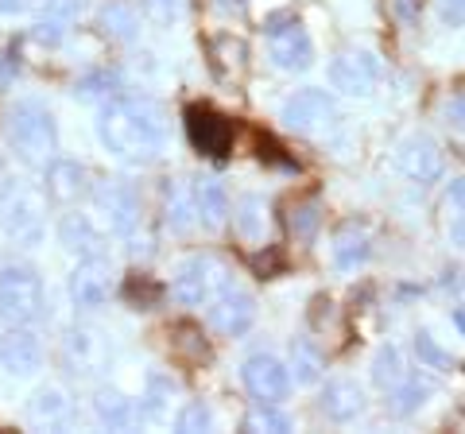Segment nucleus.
Masks as SVG:
<instances>
[{"label": "nucleus", "instance_id": "obj_30", "mask_svg": "<svg viewBox=\"0 0 465 434\" xmlns=\"http://www.w3.org/2000/svg\"><path fill=\"white\" fill-rule=\"evenodd\" d=\"M403 376H407V369H403V353L396 350V345H381V350H376V357H372V380L388 392V388H396Z\"/></svg>", "mask_w": 465, "mask_h": 434}, {"label": "nucleus", "instance_id": "obj_19", "mask_svg": "<svg viewBox=\"0 0 465 434\" xmlns=\"http://www.w3.org/2000/svg\"><path fill=\"white\" fill-rule=\"evenodd\" d=\"M318 408H322L330 423H353V419L365 415V392H361L353 380H330L322 388Z\"/></svg>", "mask_w": 465, "mask_h": 434}, {"label": "nucleus", "instance_id": "obj_37", "mask_svg": "<svg viewBox=\"0 0 465 434\" xmlns=\"http://www.w3.org/2000/svg\"><path fill=\"white\" fill-rule=\"evenodd\" d=\"M171 392H174L171 380H163L159 372H152V380H148V403H140V415H163Z\"/></svg>", "mask_w": 465, "mask_h": 434}, {"label": "nucleus", "instance_id": "obj_31", "mask_svg": "<svg viewBox=\"0 0 465 434\" xmlns=\"http://www.w3.org/2000/svg\"><path fill=\"white\" fill-rule=\"evenodd\" d=\"M171 350L186 357V360H210V345L202 338V330L191 326V322H179L171 330Z\"/></svg>", "mask_w": 465, "mask_h": 434}, {"label": "nucleus", "instance_id": "obj_3", "mask_svg": "<svg viewBox=\"0 0 465 434\" xmlns=\"http://www.w3.org/2000/svg\"><path fill=\"white\" fill-rule=\"evenodd\" d=\"M43 314V280L27 264H8L0 271V318L8 326H32Z\"/></svg>", "mask_w": 465, "mask_h": 434}, {"label": "nucleus", "instance_id": "obj_24", "mask_svg": "<svg viewBox=\"0 0 465 434\" xmlns=\"http://www.w3.org/2000/svg\"><path fill=\"white\" fill-rule=\"evenodd\" d=\"M94 408L101 415V423L113 427V430H124V427H133L140 419V408L124 392H116V388H101L97 399H94Z\"/></svg>", "mask_w": 465, "mask_h": 434}, {"label": "nucleus", "instance_id": "obj_43", "mask_svg": "<svg viewBox=\"0 0 465 434\" xmlns=\"http://www.w3.org/2000/svg\"><path fill=\"white\" fill-rule=\"evenodd\" d=\"M12 74H16V59H8V54H0V90L12 82Z\"/></svg>", "mask_w": 465, "mask_h": 434}, {"label": "nucleus", "instance_id": "obj_25", "mask_svg": "<svg viewBox=\"0 0 465 434\" xmlns=\"http://www.w3.org/2000/svg\"><path fill=\"white\" fill-rule=\"evenodd\" d=\"M210 59H213V70L222 78H237L249 70V43L237 39V35H222V39H213Z\"/></svg>", "mask_w": 465, "mask_h": 434}, {"label": "nucleus", "instance_id": "obj_16", "mask_svg": "<svg viewBox=\"0 0 465 434\" xmlns=\"http://www.w3.org/2000/svg\"><path fill=\"white\" fill-rule=\"evenodd\" d=\"M396 163H400L403 175H411L415 182H430V179L442 175V148H439V143H434L430 136L415 133V136H407V140L400 143Z\"/></svg>", "mask_w": 465, "mask_h": 434}, {"label": "nucleus", "instance_id": "obj_9", "mask_svg": "<svg viewBox=\"0 0 465 434\" xmlns=\"http://www.w3.org/2000/svg\"><path fill=\"white\" fill-rule=\"evenodd\" d=\"M210 326L225 338H244L256 326V299L241 287H232V280L222 283L210 307Z\"/></svg>", "mask_w": 465, "mask_h": 434}, {"label": "nucleus", "instance_id": "obj_12", "mask_svg": "<svg viewBox=\"0 0 465 434\" xmlns=\"http://www.w3.org/2000/svg\"><path fill=\"white\" fill-rule=\"evenodd\" d=\"M186 136H191L194 152L222 159L232 148V121L213 113L210 105H191L186 109Z\"/></svg>", "mask_w": 465, "mask_h": 434}, {"label": "nucleus", "instance_id": "obj_33", "mask_svg": "<svg viewBox=\"0 0 465 434\" xmlns=\"http://www.w3.org/2000/svg\"><path fill=\"white\" fill-rule=\"evenodd\" d=\"M244 430H252V434H287L291 419L283 411H275V403H260L256 411L244 415Z\"/></svg>", "mask_w": 465, "mask_h": 434}, {"label": "nucleus", "instance_id": "obj_5", "mask_svg": "<svg viewBox=\"0 0 465 434\" xmlns=\"http://www.w3.org/2000/svg\"><path fill=\"white\" fill-rule=\"evenodd\" d=\"M280 121L302 136H322L338 124V105H333V97L326 90H299L283 101Z\"/></svg>", "mask_w": 465, "mask_h": 434}, {"label": "nucleus", "instance_id": "obj_21", "mask_svg": "<svg viewBox=\"0 0 465 434\" xmlns=\"http://www.w3.org/2000/svg\"><path fill=\"white\" fill-rule=\"evenodd\" d=\"M388 392H391V399H388L391 415H411V411L423 408L434 392H439V380L427 376V372H407L396 388H388Z\"/></svg>", "mask_w": 465, "mask_h": 434}, {"label": "nucleus", "instance_id": "obj_8", "mask_svg": "<svg viewBox=\"0 0 465 434\" xmlns=\"http://www.w3.org/2000/svg\"><path fill=\"white\" fill-rule=\"evenodd\" d=\"M222 283H229V276L213 264V260L191 256V260H183V264H179V271H174L171 299L183 302V307H202V302H206Z\"/></svg>", "mask_w": 465, "mask_h": 434}, {"label": "nucleus", "instance_id": "obj_34", "mask_svg": "<svg viewBox=\"0 0 465 434\" xmlns=\"http://www.w3.org/2000/svg\"><path fill=\"white\" fill-rule=\"evenodd\" d=\"M415 357L423 369H439V372H450L454 369V357H450L446 350H439V341H434L427 330H419L415 334Z\"/></svg>", "mask_w": 465, "mask_h": 434}, {"label": "nucleus", "instance_id": "obj_23", "mask_svg": "<svg viewBox=\"0 0 465 434\" xmlns=\"http://www.w3.org/2000/svg\"><path fill=\"white\" fill-rule=\"evenodd\" d=\"M229 213H232V229H237L241 241L264 244V237H268V202L264 198H241V206Z\"/></svg>", "mask_w": 465, "mask_h": 434}, {"label": "nucleus", "instance_id": "obj_14", "mask_svg": "<svg viewBox=\"0 0 465 434\" xmlns=\"http://www.w3.org/2000/svg\"><path fill=\"white\" fill-rule=\"evenodd\" d=\"M105 360H109V345L94 330H70L63 338V365L74 376H94L105 369Z\"/></svg>", "mask_w": 465, "mask_h": 434}, {"label": "nucleus", "instance_id": "obj_35", "mask_svg": "<svg viewBox=\"0 0 465 434\" xmlns=\"http://www.w3.org/2000/svg\"><path fill=\"white\" fill-rule=\"evenodd\" d=\"M191 222H194V206L186 202V194L179 191V186L167 182V225L174 229V233H186Z\"/></svg>", "mask_w": 465, "mask_h": 434}, {"label": "nucleus", "instance_id": "obj_28", "mask_svg": "<svg viewBox=\"0 0 465 434\" xmlns=\"http://www.w3.org/2000/svg\"><path fill=\"white\" fill-rule=\"evenodd\" d=\"M322 365H326V357H322V350H318L311 338L291 341V369H295L299 384H314L318 376H322Z\"/></svg>", "mask_w": 465, "mask_h": 434}, {"label": "nucleus", "instance_id": "obj_39", "mask_svg": "<svg viewBox=\"0 0 465 434\" xmlns=\"http://www.w3.org/2000/svg\"><path fill=\"white\" fill-rule=\"evenodd\" d=\"M113 85H116V74H109V70H101V74H94V78H85V82H82V97L113 94Z\"/></svg>", "mask_w": 465, "mask_h": 434}, {"label": "nucleus", "instance_id": "obj_22", "mask_svg": "<svg viewBox=\"0 0 465 434\" xmlns=\"http://www.w3.org/2000/svg\"><path fill=\"white\" fill-rule=\"evenodd\" d=\"M58 241H63V249L74 252V256H97L101 252V233L85 213H66L63 222H58Z\"/></svg>", "mask_w": 465, "mask_h": 434}, {"label": "nucleus", "instance_id": "obj_38", "mask_svg": "<svg viewBox=\"0 0 465 434\" xmlns=\"http://www.w3.org/2000/svg\"><path fill=\"white\" fill-rule=\"evenodd\" d=\"M101 20H105L109 32H113V35H121V39H133V35H136V16H133L128 8H121V5H109Z\"/></svg>", "mask_w": 465, "mask_h": 434}, {"label": "nucleus", "instance_id": "obj_11", "mask_svg": "<svg viewBox=\"0 0 465 434\" xmlns=\"http://www.w3.org/2000/svg\"><path fill=\"white\" fill-rule=\"evenodd\" d=\"M109 295H113V264L101 252L97 256H82L78 268L70 271V299H74V307L94 311Z\"/></svg>", "mask_w": 465, "mask_h": 434}, {"label": "nucleus", "instance_id": "obj_20", "mask_svg": "<svg viewBox=\"0 0 465 434\" xmlns=\"http://www.w3.org/2000/svg\"><path fill=\"white\" fill-rule=\"evenodd\" d=\"M229 194L225 186L217 179H202L198 191H194V222L202 229H210V233H222L225 222H229Z\"/></svg>", "mask_w": 465, "mask_h": 434}, {"label": "nucleus", "instance_id": "obj_29", "mask_svg": "<svg viewBox=\"0 0 465 434\" xmlns=\"http://www.w3.org/2000/svg\"><path fill=\"white\" fill-rule=\"evenodd\" d=\"M124 302L133 311H155L159 302H163V283H155L152 276H143V271H136V276L124 280Z\"/></svg>", "mask_w": 465, "mask_h": 434}, {"label": "nucleus", "instance_id": "obj_4", "mask_svg": "<svg viewBox=\"0 0 465 434\" xmlns=\"http://www.w3.org/2000/svg\"><path fill=\"white\" fill-rule=\"evenodd\" d=\"M43 213H47V194L39 186H12L0 202V225L16 244H39L43 241Z\"/></svg>", "mask_w": 465, "mask_h": 434}, {"label": "nucleus", "instance_id": "obj_42", "mask_svg": "<svg viewBox=\"0 0 465 434\" xmlns=\"http://www.w3.org/2000/svg\"><path fill=\"white\" fill-rule=\"evenodd\" d=\"M442 16L450 27H461L465 20V0H442Z\"/></svg>", "mask_w": 465, "mask_h": 434}, {"label": "nucleus", "instance_id": "obj_17", "mask_svg": "<svg viewBox=\"0 0 465 434\" xmlns=\"http://www.w3.org/2000/svg\"><path fill=\"white\" fill-rule=\"evenodd\" d=\"M330 252H333V264H338L341 271L361 268V264L369 260V252H372V233H369V225H365V222H341L338 229H333Z\"/></svg>", "mask_w": 465, "mask_h": 434}, {"label": "nucleus", "instance_id": "obj_27", "mask_svg": "<svg viewBox=\"0 0 465 434\" xmlns=\"http://www.w3.org/2000/svg\"><path fill=\"white\" fill-rule=\"evenodd\" d=\"M318 225H322V202H318V198L291 202V210H287V229H291V237L307 244V241H314Z\"/></svg>", "mask_w": 465, "mask_h": 434}, {"label": "nucleus", "instance_id": "obj_18", "mask_svg": "<svg viewBox=\"0 0 465 434\" xmlns=\"http://www.w3.org/2000/svg\"><path fill=\"white\" fill-rule=\"evenodd\" d=\"M47 182H43V194L54 198V202H78L82 194H90V175H85V167L74 163V159H51L47 167Z\"/></svg>", "mask_w": 465, "mask_h": 434}, {"label": "nucleus", "instance_id": "obj_10", "mask_svg": "<svg viewBox=\"0 0 465 434\" xmlns=\"http://www.w3.org/2000/svg\"><path fill=\"white\" fill-rule=\"evenodd\" d=\"M94 191V210L101 217V225L109 233H121V237H133V229L140 222V202L136 194L128 191L124 182H97L90 186Z\"/></svg>", "mask_w": 465, "mask_h": 434}, {"label": "nucleus", "instance_id": "obj_44", "mask_svg": "<svg viewBox=\"0 0 465 434\" xmlns=\"http://www.w3.org/2000/svg\"><path fill=\"white\" fill-rule=\"evenodd\" d=\"M27 0H0V16H12V12H24Z\"/></svg>", "mask_w": 465, "mask_h": 434}, {"label": "nucleus", "instance_id": "obj_26", "mask_svg": "<svg viewBox=\"0 0 465 434\" xmlns=\"http://www.w3.org/2000/svg\"><path fill=\"white\" fill-rule=\"evenodd\" d=\"M27 415H32L35 423L54 427V423H63V419L70 415V399H66V392L58 384H47V388H39V392L32 396V403H27Z\"/></svg>", "mask_w": 465, "mask_h": 434}, {"label": "nucleus", "instance_id": "obj_32", "mask_svg": "<svg viewBox=\"0 0 465 434\" xmlns=\"http://www.w3.org/2000/svg\"><path fill=\"white\" fill-rule=\"evenodd\" d=\"M82 8H85V0H27L24 5V12H32L35 20H54V24L74 20Z\"/></svg>", "mask_w": 465, "mask_h": 434}, {"label": "nucleus", "instance_id": "obj_6", "mask_svg": "<svg viewBox=\"0 0 465 434\" xmlns=\"http://www.w3.org/2000/svg\"><path fill=\"white\" fill-rule=\"evenodd\" d=\"M268 51L280 70H311V63H314V43L295 16L268 20Z\"/></svg>", "mask_w": 465, "mask_h": 434}, {"label": "nucleus", "instance_id": "obj_36", "mask_svg": "<svg viewBox=\"0 0 465 434\" xmlns=\"http://www.w3.org/2000/svg\"><path fill=\"white\" fill-rule=\"evenodd\" d=\"M210 427H213V411H210V403H202V399L186 403L183 415H179V430H186V434H202V430H210Z\"/></svg>", "mask_w": 465, "mask_h": 434}, {"label": "nucleus", "instance_id": "obj_2", "mask_svg": "<svg viewBox=\"0 0 465 434\" xmlns=\"http://www.w3.org/2000/svg\"><path fill=\"white\" fill-rule=\"evenodd\" d=\"M5 140L27 167H47L58 152V124L47 105L24 97L5 113Z\"/></svg>", "mask_w": 465, "mask_h": 434}, {"label": "nucleus", "instance_id": "obj_13", "mask_svg": "<svg viewBox=\"0 0 465 434\" xmlns=\"http://www.w3.org/2000/svg\"><path fill=\"white\" fill-rule=\"evenodd\" d=\"M241 376H244V388H249L260 403H280L291 392V369L283 365V360H275L272 353L249 357Z\"/></svg>", "mask_w": 465, "mask_h": 434}, {"label": "nucleus", "instance_id": "obj_7", "mask_svg": "<svg viewBox=\"0 0 465 434\" xmlns=\"http://www.w3.org/2000/svg\"><path fill=\"white\" fill-rule=\"evenodd\" d=\"M381 78H384V66L369 51H341L338 59L330 63V85L333 90H341V94H349V97L376 94Z\"/></svg>", "mask_w": 465, "mask_h": 434}, {"label": "nucleus", "instance_id": "obj_40", "mask_svg": "<svg viewBox=\"0 0 465 434\" xmlns=\"http://www.w3.org/2000/svg\"><path fill=\"white\" fill-rule=\"evenodd\" d=\"M391 8H396V16L403 24H419V12H423V0H391Z\"/></svg>", "mask_w": 465, "mask_h": 434}, {"label": "nucleus", "instance_id": "obj_1", "mask_svg": "<svg viewBox=\"0 0 465 434\" xmlns=\"http://www.w3.org/2000/svg\"><path fill=\"white\" fill-rule=\"evenodd\" d=\"M97 136L113 155L148 163L167 143L163 109L148 97H113L105 101V109L97 117Z\"/></svg>", "mask_w": 465, "mask_h": 434}, {"label": "nucleus", "instance_id": "obj_41", "mask_svg": "<svg viewBox=\"0 0 465 434\" xmlns=\"http://www.w3.org/2000/svg\"><path fill=\"white\" fill-rule=\"evenodd\" d=\"M143 5H148L152 8V16L155 20H174V16H179V0H143Z\"/></svg>", "mask_w": 465, "mask_h": 434}, {"label": "nucleus", "instance_id": "obj_15", "mask_svg": "<svg viewBox=\"0 0 465 434\" xmlns=\"http://www.w3.org/2000/svg\"><path fill=\"white\" fill-rule=\"evenodd\" d=\"M0 365L8 376H35L43 365V341L27 326H12L0 338Z\"/></svg>", "mask_w": 465, "mask_h": 434}]
</instances>
